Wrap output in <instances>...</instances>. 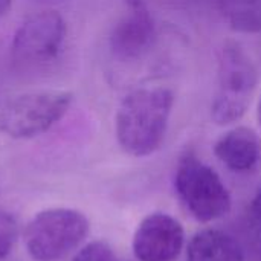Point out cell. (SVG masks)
<instances>
[{
  "label": "cell",
  "instance_id": "1",
  "mask_svg": "<svg viewBox=\"0 0 261 261\" xmlns=\"http://www.w3.org/2000/svg\"><path fill=\"white\" fill-rule=\"evenodd\" d=\"M174 95L165 87L130 92L115 116V133L121 148L135 158L153 154L164 142Z\"/></svg>",
  "mask_w": 261,
  "mask_h": 261
},
{
  "label": "cell",
  "instance_id": "2",
  "mask_svg": "<svg viewBox=\"0 0 261 261\" xmlns=\"http://www.w3.org/2000/svg\"><path fill=\"white\" fill-rule=\"evenodd\" d=\"M258 84V70L236 41H226L219 54L217 83L211 102L216 124L228 125L243 118Z\"/></svg>",
  "mask_w": 261,
  "mask_h": 261
},
{
  "label": "cell",
  "instance_id": "3",
  "mask_svg": "<svg viewBox=\"0 0 261 261\" xmlns=\"http://www.w3.org/2000/svg\"><path fill=\"white\" fill-rule=\"evenodd\" d=\"M73 93L61 89L14 96L0 109V132L12 139H31L49 132L69 112Z\"/></svg>",
  "mask_w": 261,
  "mask_h": 261
},
{
  "label": "cell",
  "instance_id": "4",
  "mask_svg": "<svg viewBox=\"0 0 261 261\" xmlns=\"http://www.w3.org/2000/svg\"><path fill=\"white\" fill-rule=\"evenodd\" d=\"M89 228L87 217L76 210H44L26 225L24 246L32 260H63L84 242Z\"/></svg>",
  "mask_w": 261,
  "mask_h": 261
},
{
  "label": "cell",
  "instance_id": "5",
  "mask_svg": "<svg viewBox=\"0 0 261 261\" xmlns=\"http://www.w3.org/2000/svg\"><path fill=\"white\" fill-rule=\"evenodd\" d=\"M174 188L191 216L203 223L226 216L231 196L220 176L194 154H185L176 170Z\"/></svg>",
  "mask_w": 261,
  "mask_h": 261
},
{
  "label": "cell",
  "instance_id": "6",
  "mask_svg": "<svg viewBox=\"0 0 261 261\" xmlns=\"http://www.w3.org/2000/svg\"><path fill=\"white\" fill-rule=\"evenodd\" d=\"M67 23L57 9H43L26 18L11 41L12 60L24 67L46 66L64 49Z\"/></svg>",
  "mask_w": 261,
  "mask_h": 261
},
{
  "label": "cell",
  "instance_id": "7",
  "mask_svg": "<svg viewBox=\"0 0 261 261\" xmlns=\"http://www.w3.org/2000/svg\"><path fill=\"white\" fill-rule=\"evenodd\" d=\"M158 37L156 21L144 0H124V8L115 21L109 47L115 58L135 61L153 47Z\"/></svg>",
  "mask_w": 261,
  "mask_h": 261
},
{
  "label": "cell",
  "instance_id": "8",
  "mask_svg": "<svg viewBox=\"0 0 261 261\" xmlns=\"http://www.w3.org/2000/svg\"><path fill=\"white\" fill-rule=\"evenodd\" d=\"M182 225L168 214L153 213L138 226L133 237V252L139 261H173L184 248Z\"/></svg>",
  "mask_w": 261,
  "mask_h": 261
},
{
  "label": "cell",
  "instance_id": "9",
  "mask_svg": "<svg viewBox=\"0 0 261 261\" xmlns=\"http://www.w3.org/2000/svg\"><path fill=\"white\" fill-rule=\"evenodd\" d=\"M214 153L231 171L251 173L261 164V141L252 128L236 127L216 142Z\"/></svg>",
  "mask_w": 261,
  "mask_h": 261
},
{
  "label": "cell",
  "instance_id": "10",
  "mask_svg": "<svg viewBox=\"0 0 261 261\" xmlns=\"http://www.w3.org/2000/svg\"><path fill=\"white\" fill-rule=\"evenodd\" d=\"M187 261H245V254L232 236L219 229H205L190 240Z\"/></svg>",
  "mask_w": 261,
  "mask_h": 261
},
{
  "label": "cell",
  "instance_id": "11",
  "mask_svg": "<svg viewBox=\"0 0 261 261\" xmlns=\"http://www.w3.org/2000/svg\"><path fill=\"white\" fill-rule=\"evenodd\" d=\"M219 11L236 32L261 34V0H219Z\"/></svg>",
  "mask_w": 261,
  "mask_h": 261
},
{
  "label": "cell",
  "instance_id": "12",
  "mask_svg": "<svg viewBox=\"0 0 261 261\" xmlns=\"http://www.w3.org/2000/svg\"><path fill=\"white\" fill-rule=\"evenodd\" d=\"M18 237V225L15 219L9 214L0 210V261L5 260Z\"/></svg>",
  "mask_w": 261,
  "mask_h": 261
},
{
  "label": "cell",
  "instance_id": "13",
  "mask_svg": "<svg viewBox=\"0 0 261 261\" xmlns=\"http://www.w3.org/2000/svg\"><path fill=\"white\" fill-rule=\"evenodd\" d=\"M72 261H119L115 251L104 242H92L81 248Z\"/></svg>",
  "mask_w": 261,
  "mask_h": 261
},
{
  "label": "cell",
  "instance_id": "14",
  "mask_svg": "<svg viewBox=\"0 0 261 261\" xmlns=\"http://www.w3.org/2000/svg\"><path fill=\"white\" fill-rule=\"evenodd\" d=\"M252 213H254L255 219L261 223V187L260 190L257 191L254 200H252Z\"/></svg>",
  "mask_w": 261,
  "mask_h": 261
},
{
  "label": "cell",
  "instance_id": "15",
  "mask_svg": "<svg viewBox=\"0 0 261 261\" xmlns=\"http://www.w3.org/2000/svg\"><path fill=\"white\" fill-rule=\"evenodd\" d=\"M12 6V0H0V20L8 14Z\"/></svg>",
  "mask_w": 261,
  "mask_h": 261
},
{
  "label": "cell",
  "instance_id": "16",
  "mask_svg": "<svg viewBox=\"0 0 261 261\" xmlns=\"http://www.w3.org/2000/svg\"><path fill=\"white\" fill-rule=\"evenodd\" d=\"M37 5H44V6H52V5H57V3H61L63 0H31Z\"/></svg>",
  "mask_w": 261,
  "mask_h": 261
},
{
  "label": "cell",
  "instance_id": "17",
  "mask_svg": "<svg viewBox=\"0 0 261 261\" xmlns=\"http://www.w3.org/2000/svg\"><path fill=\"white\" fill-rule=\"evenodd\" d=\"M258 122H260V125H261V99H260V104H258Z\"/></svg>",
  "mask_w": 261,
  "mask_h": 261
}]
</instances>
